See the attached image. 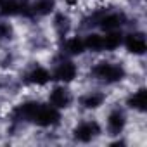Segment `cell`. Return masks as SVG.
Returning a JSON list of instances; mask_svg holds the SVG:
<instances>
[{
    "mask_svg": "<svg viewBox=\"0 0 147 147\" xmlns=\"http://www.w3.org/2000/svg\"><path fill=\"white\" fill-rule=\"evenodd\" d=\"M104 40V49H107V50H114V49H118L119 47V43L123 42V36H121V33H118V31H111L106 38H102Z\"/></svg>",
    "mask_w": 147,
    "mask_h": 147,
    "instance_id": "9",
    "label": "cell"
},
{
    "mask_svg": "<svg viewBox=\"0 0 147 147\" xmlns=\"http://www.w3.org/2000/svg\"><path fill=\"white\" fill-rule=\"evenodd\" d=\"M126 49L133 54H144L145 52V38L142 35H130L126 38Z\"/></svg>",
    "mask_w": 147,
    "mask_h": 147,
    "instance_id": "6",
    "label": "cell"
},
{
    "mask_svg": "<svg viewBox=\"0 0 147 147\" xmlns=\"http://www.w3.org/2000/svg\"><path fill=\"white\" fill-rule=\"evenodd\" d=\"M52 0H36L35 2V5H33V9H35V12H38V14H47V12H50L52 11Z\"/></svg>",
    "mask_w": 147,
    "mask_h": 147,
    "instance_id": "15",
    "label": "cell"
},
{
    "mask_svg": "<svg viewBox=\"0 0 147 147\" xmlns=\"http://www.w3.org/2000/svg\"><path fill=\"white\" fill-rule=\"evenodd\" d=\"M130 106L135 107V109L144 111V109H145V90L135 92V94L131 95V99H130Z\"/></svg>",
    "mask_w": 147,
    "mask_h": 147,
    "instance_id": "14",
    "label": "cell"
},
{
    "mask_svg": "<svg viewBox=\"0 0 147 147\" xmlns=\"http://www.w3.org/2000/svg\"><path fill=\"white\" fill-rule=\"evenodd\" d=\"M83 43H85V49H90V50H100V49H104V40L99 35H88Z\"/></svg>",
    "mask_w": 147,
    "mask_h": 147,
    "instance_id": "13",
    "label": "cell"
},
{
    "mask_svg": "<svg viewBox=\"0 0 147 147\" xmlns=\"http://www.w3.org/2000/svg\"><path fill=\"white\" fill-rule=\"evenodd\" d=\"M94 75L106 82H118L123 78V67L118 64H111V62H100L95 66Z\"/></svg>",
    "mask_w": 147,
    "mask_h": 147,
    "instance_id": "1",
    "label": "cell"
},
{
    "mask_svg": "<svg viewBox=\"0 0 147 147\" xmlns=\"http://www.w3.org/2000/svg\"><path fill=\"white\" fill-rule=\"evenodd\" d=\"M97 133H99V126H97V123H94V121H83V123H80V125L76 126V130H75L76 138H78V140H83V142L92 140L94 135H97Z\"/></svg>",
    "mask_w": 147,
    "mask_h": 147,
    "instance_id": "3",
    "label": "cell"
},
{
    "mask_svg": "<svg viewBox=\"0 0 147 147\" xmlns=\"http://www.w3.org/2000/svg\"><path fill=\"white\" fill-rule=\"evenodd\" d=\"M59 113H57V107L54 106H38V109L35 111L33 118L35 123H38L40 126H50V125H55L59 121Z\"/></svg>",
    "mask_w": 147,
    "mask_h": 147,
    "instance_id": "2",
    "label": "cell"
},
{
    "mask_svg": "<svg viewBox=\"0 0 147 147\" xmlns=\"http://www.w3.org/2000/svg\"><path fill=\"white\" fill-rule=\"evenodd\" d=\"M123 126H125V116H123L119 111L111 113V114H109V119H107V128H109V131L116 135V133H119V131L123 130Z\"/></svg>",
    "mask_w": 147,
    "mask_h": 147,
    "instance_id": "7",
    "label": "cell"
},
{
    "mask_svg": "<svg viewBox=\"0 0 147 147\" xmlns=\"http://www.w3.org/2000/svg\"><path fill=\"white\" fill-rule=\"evenodd\" d=\"M76 66L73 64V62H62L59 67H57V73H55V76L62 82H71V80H75L76 78Z\"/></svg>",
    "mask_w": 147,
    "mask_h": 147,
    "instance_id": "5",
    "label": "cell"
},
{
    "mask_svg": "<svg viewBox=\"0 0 147 147\" xmlns=\"http://www.w3.org/2000/svg\"><path fill=\"white\" fill-rule=\"evenodd\" d=\"M30 82L31 83H35V85H45V83H49V80H50V73L47 71V69H43V67H35L31 73H30Z\"/></svg>",
    "mask_w": 147,
    "mask_h": 147,
    "instance_id": "8",
    "label": "cell"
},
{
    "mask_svg": "<svg viewBox=\"0 0 147 147\" xmlns=\"http://www.w3.org/2000/svg\"><path fill=\"white\" fill-rule=\"evenodd\" d=\"M121 21H123V18L121 16H118V14H109V16H106L104 19H102V28L104 30H116V28H119L121 26Z\"/></svg>",
    "mask_w": 147,
    "mask_h": 147,
    "instance_id": "12",
    "label": "cell"
},
{
    "mask_svg": "<svg viewBox=\"0 0 147 147\" xmlns=\"http://www.w3.org/2000/svg\"><path fill=\"white\" fill-rule=\"evenodd\" d=\"M66 50L69 52V54H82L83 50H85V43H83V40H80L78 36H73V38H69L67 42H66Z\"/></svg>",
    "mask_w": 147,
    "mask_h": 147,
    "instance_id": "10",
    "label": "cell"
},
{
    "mask_svg": "<svg viewBox=\"0 0 147 147\" xmlns=\"http://www.w3.org/2000/svg\"><path fill=\"white\" fill-rule=\"evenodd\" d=\"M83 106L88 107V109H94V107H99L102 102H104V95L102 94H97V92H92L88 94L87 97H83Z\"/></svg>",
    "mask_w": 147,
    "mask_h": 147,
    "instance_id": "11",
    "label": "cell"
},
{
    "mask_svg": "<svg viewBox=\"0 0 147 147\" xmlns=\"http://www.w3.org/2000/svg\"><path fill=\"white\" fill-rule=\"evenodd\" d=\"M50 104L54 106V107H67V104L71 102V95H69V92L66 90V88H55L52 94H50Z\"/></svg>",
    "mask_w": 147,
    "mask_h": 147,
    "instance_id": "4",
    "label": "cell"
},
{
    "mask_svg": "<svg viewBox=\"0 0 147 147\" xmlns=\"http://www.w3.org/2000/svg\"><path fill=\"white\" fill-rule=\"evenodd\" d=\"M19 9H21V7L14 2V0H9V2H5V4L2 5V14H4V16H12V14H18Z\"/></svg>",
    "mask_w": 147,
    "mask_h": 147,
    "instance_id": "16",
    "label": "cell"
}]
</instances>
